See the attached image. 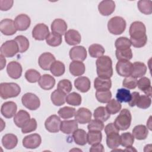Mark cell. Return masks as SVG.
<instances>
[{"instance_id":"obj_45","label":"cell","mask_w":152,"mask_h":152,"mask_svg":"<svg viewBox=\"0 0 152 152\" xmlns=\"http://www.w3.org/2000/svg\"><path fill=\"white\" fill-rule=\"evenodd\" d=\"M82 101L81 96L79 93L72 92L66 96V102L68 104L71 106H79Z\"/></svg>"},{"instance_id":"obj_19","label":"cell","mask_w":152,"mask_h":152,"mask_svg":"<svg viewBox=\"0 0 152 152\" xmlns=\"http://www.w3.org/2000/svg\"><path fill=\"white\" fill-rule=\"evenodd\" d=\"M75 120L81 124H86L91 120V112L86 107H81L78 109L75 114Z\"/></svg>"},{"instance_id":"obj_25","label":"cell","mask_w":152,"mask_h":152,"mask_svg":"<svg viewBox=\"0 0 152 152\" xmlns=\"http://www.w3.org/2000/svg\"><path fill=\"white\" fill-rule=\"evenodd\" d=\"M38 83L42 89L49 90L54 87L55 84V80L49 74H44L40 77Z\"/></svg>"},{"instance_id":"obj_54","label":"cell","mask_w":152,"mask_h":152,"mask_svg":"<svg viewBox=\"0 0 152 152\" xmlns=\"http://www.w3.org/2000/svg\"><path fill=\"white\" fill-rule=\"evenodd\" d=\"M37 126V121L34 118H31L29 121L21 128V132L23 134L30 133L31 132L34 131Z\"/></svg>"},{"instance_id":"obj_2","label":"cell","mask_w":152,"mask_h":152,"mask_svg":"<svg viewBox=\"0 0 152 152\" xmlns=\"http://www.w3.org/2000/svg\"><path fill=\"white\" fill-rule=\"evenodd\" d=\"M96 71L99 77L110 78L113 75L112 61L107 55H103L96 61Z\"/></svg>"},{"instance_id":"obj_55","label":"cell","mask_w":152,"mask_h":152,"mask_svg":"<svg viewBox=\"0 0 152 152\" xmlns=\"http://www.w3.org/2000/svg\"><path fill=\"white\" fill-rule=\"evenodd\" d=\"M137 81L136 78L130 75L124 79L122 86L128 89H134L137 86Z\"/></svg>"},{"instance_id":"obj_10","label":"cell","mask_w":152,"mask_h":152,"mask_svg":"<svg viewBox=\"0 0 152 152\" xmlns=\"http://www.w3.org/2000/svg\"><path fill=\"white\" fill-rule=\"evenodd\" d=\"M116 71L118 74L121 77L130 76L132 71V64L126 60L118 61L116 65Z\"/></svg>"},{"instance_id":"obj_9","label":"cell","mask_w":152,"mask_h":152,"mask_svg":"<svg viewBox=\"0 0 152 152\" xmlns=\"http://www.w3.org/2000/svg\"><path fill=\"white\" fill-rule=\"evenodd\" d=\"M61 121L60 118L56 115H52L48 117L45 122V126L47 131L50 132L55 133L60 131Z\"/></svg>"},{"instance_id":"obj_16","label":"cell","mask_w":152,"mask_h":152,"mask_svg":"<svg viewBox=\"0 0 152 152\" xmlns=\"http://www.w3.org/2000/svg\"><path fill=\"white\" fill-rule=\"evenodd\" d=\"M17 110L16 103L12 101H8L4 103L1 108V112L3 116L10 119L15 116Z\"/></svg>"},{"instance_id":"obj_3","label":"cell","mask_w":152,"mask_h":152,"mask_svg":"<svg viewBox=\"0 0 152 152\" xmlns=\"http://www.w3.org/2000/svg\"><path fill=\"white\" fill-rule=\"evenodd\" d=\"M20 93V87L15 83H2L0 84V96L3 99L15 97Z\"/></svg>"},{"instance_id":"obj_57","label":"cell","mask_w":152,"mask_h":152,"mask_svg":"<svg viewBox=\"0 0 152 152\" xmlns=\"http://www.w3.org/2000/svg\"><path fill=\"white\" fill-rule=\"evenodd\" d=\"M104 132L106 135L112 132H119V129L116 126L114 123H109L104 127Z\"/></svg>"},{"instance_id":"obj_34","label":"cell","mask_w":152,"mask_h":152,"mask_svg":"<svg viewBox=\"0 0 152 152\" xmlns=\"http://www.w3.org/2000/svg\"><path fill=\"white\" fill-rule=\"evenodd\" d=\"M74 142L79 145H84L87 142V132L83 129H77L72 133Z\"/></svg>"},{"instance_id":"obj_27","label":"cell","mask_w":152,"mask_h":152,"mask_svg":"<svg viewBox=\"0 0 152 152\" xmlns=\"http://www.w3.org/2000/svg\"><path fill=\"white\" fill-rule=\"evenodd\" d=\"M78 129V124L75 120H65L61 121L60 131L66 134L73 133Z\"/></svg>"},{"instance_id":"obj_1","label":"cell","mask_w":152,"mask_h":152,"mask_svg":"<svg viewBox=\"0 0 152 152\" xmlns=\"http://www.w3.org/2000/svg\"><path fill=\"white\" fill-rule=\"evenodd\" d=\"M129 33L131 45L134 47L140 48L146 45L147 42L146 28L142 22L136 21L132 23L129 27Z\"/></svg>"},{"instance_id":"obj_22","label":"cell","mask_w":152,"mask_h":152,"mask_svg":"<svg viewBox=\"0 0 152 152\" xmlns=\"http://www.w3.org/2000/svg\"><path fill=\"white\" fill-rule=\"evenodd\" d=\"M30 119L29 113L24 110H20L14 117V122L17 126L23 128Z\"/></svg>"},{"instance_id":"obj_47","label":"cell","mask_w":152,"mask_h":152,"mask_svg":"<svg viewBox=\"0 0 152 152\" xmlns=\"http://www.w3.org/2000/svg\"><path fill=\"white\" fill-rule=\"evenodd\" d=\"M131 43L126 37H120L118 38L115 43V46L118 50H123L130 48Z\"/></svg>"},{"instance_id":"obj_17","label":"cell","mask_w":152,"mask_h":152,"mask_svg":"<svg viewBox=\"0 0 152 152\" xmlns=\"http://www.w3.org/2000/svg\"><path fill=\"white\" fill-rule=\"evenodd\" d=\"M115 9V3L112 0H104L98 5V10L100 14L104 16L112 14Z\"/></svg>"},{"instance_id":"obj_7","label":"cell","mask_w":152,"mask_h":152,"mask_svg":"<svg viewBox=\"0 0 152 152\" xmlns=\"http://www.w3.org/2000/svg\"><path fill=\"white\" fill-rule=\"evenodd\" d=\"M21 102L26 108L31 110L37 109L40 105L39 98L32 93H27L21 97Z\"/></svg>"},{"instance_id":"obj_13","label":"cell","mask_w":152,"mask_h":152,"mask_svg":"<svg viewBox=\"0 0 152 152\" xmlns=\"http://www.w3.org/2000/svg\"><path fill=\"white\" fill-rule=\"evenodd\" d=\"M56 61L54 55L50 52H45L40 55L38 59L40 67L43 70H49L53 63Z\"/></svg>"},{"instance_id":"obj_11","label":"cell","mask_w":152,"mask_h":152,"mask_svg":"<svg viewBox=\"0 0 152 152\" xmlns=\"http://www.w3.org/2000/svg\"><path fill=\"white\" fill-rule=\"evenodd\" d=\"M49 33L48 27L43 23L36 24L32 30V36L36 40L46 39Z\"/></svg>"},{"instance_id":"obj_31","label":"cell","mask_w":152,"mask_h":152,"mask_svg":"<svg viewBox=\"0 0 152 152\" xmlns=\"http://www.w3.org/2000/svg\"><path fill=\"white\" fill-rule=\"evenodd\" d=\"M106 144L109 148L115 149L121 145L119 132H112L106 135Z\"/></svg>"},{"instance_id":"obj_58","label":"cell","mask_w":152,"mask_h":152,"mask_svg":"<svg viewBox=\"0 0 152 152\" xmlns=\"http://www.w3.org/2000/svg\"><path fill=\"white\" fill-rule=\"evenodd\" d=\"M140 93L137 91H134L131 94V99L128 102L129 106L134 107V106L136 105L138 102V100L140 97Z\"/></svg>"},{"instance_id":"obj_61","label":"cell","mask_w":152,"mask_h":152,"mask_svg":"<svg viewBox=\"0 0 152 152\" xmlns=\"http://www.w3.org/2000/svg\"><path fill=\"white\" fill-rule=\"evenodd\" d=\"M126 148L124 150V151H137L135 149H134L132 146H129V147H126Z\"/></svg>"},{"instance_id":"obj_56","label":"cell","mask_w":152,"mask_h":152,"mask_svg":"<svg viewBox=\"0 0 152 152\" xmlns=\"http://www.w3.org/2000/svg\"><path fill=\"white\" fill-rule=\"evenodd\" d=\"M12 0H0V10L1 11H7L13 5Z\"/></svg>"},{"instance_id":"obj_51","label":"cell","mask_w":152,"mask_h":152,"mask_svg":"<svg viewBox=\"0 0 152 152\" xmlns=\"http://www.w3.org/2000/svg\"><path fill=\"white\" fill-rule=\"evenodd\" d=\"M72 88L71 82L67 79H63L59 81L57 85V89L65 93L66 94L69 93Z\"/></svg>"},{"instance_id":"obj_52","label":"cell","mask_w":152,"mask_h":152,"mask_svg":"<svg viewBox=\"0 0 152 152\" xmlns=\"http://www.w3.org/2000/svg\"><path fill=\"white\" fill-rule=\"evenodd\" d=\"M151 103V97L147 95H141L140 96V97L138 100V102L136 104V106L142 109H145L148 108Z\"/></svg>"},{"instance_id":"obj_46","label":"cell","mask_w":152,"mask_h":152,"mask_svg":"<svg viewBox=\"0 0 152 152\" xmlns=\"http://www.w3.org/2000/svg\"><path fill=\"white\" fill-rule=\"evenodd\" d=\"M76 110L74 107L65 106L59 109L58 113L59 116L62 119H69L75 116Z\"/></svg>"},{"instance_id":"obj_50","label":"cell","mask_w":152,"mask_h":152,"mask_svg":"<svg viewBox=\"0 0 152 152\" xmlns=\"http://www.w3.org/2000/svg\"><path fill=\"white\" fill-rule=\"evenodd\" d=\"M121 145L122 147H127L132 146L134 142V137L130 132H124L121 135Z\"/></svg>"},{"instance_id":"obj_59","label":"cell","mask_w":152,"mask_h":152,"mask_svg":"<svg viewBox=\"0 0 152 152\" xmlns=\"http://www.w3.org/2000/svg\"><path fill=\"white\" fill-rule=\"evenodd\" d=\"M90 151H100L103 152L104 151L103 145L100 143H97L94 145H92L91 147L90 148Z\"/></svg>"},{"instance_id":"obj_14","label":"cell","mask_w":152,"mask_h":152,"mask_svg":"<svg viewBox=\"0 0 152 152\" xmlns=\"http://www.w3.org/2000/svg\"><path fill=\"white\" fill-rule=\"evenodd\" d=\"M0 30L6 36H11L17 32L14 21L10 18H5L0 22Z\"/></svg>"},{"instance_id":"obj_28","label":"cell","mask_w":152,"mask_h":152,"mask_svg":"<svg viewBox=\"0 0 152 152\" xmlns=\"http://www.w3.org/2000/svg\"><path fill=\"white\" fill-rule=\"evenodd\" d=\"M18 143L17 137L13 134H7L2 137V145L8 150H11L16 147Z\"/></svg>"},{"instance_id":"obj_24","label":"cell","mask_w":152,"mask_h":152,"mask_svg":"<svg viewBox=\"0 0 152 152\" xmlns=\"http://www.w3.org/2000/svg\"><path fill=\"white\" fill-rule=\"evenodd\" d=\"M69 69L70 73L74 76H81L84 74L86 66L81 61H73L69 64Z\"/></svg>"},{"instance_id":"obj_49","label":"cell","mask_w":152,"mask_h":152,"mask_svg":"<svg viewBox=\"0 0 152 152\" xmlns=\"http://www.w3.org/2000/svg\"><path fill=\"white\" fill-rule=\"evenodd\" d=\"M24 76L27 81L31 83H34L39 81L41 77L40 72L34 69H29L27 70Z\"/></svg>"},{"instance_id":"obj_18","label":"cell","mask_w":152,"mask_h":152,"mask_svg":"<svg viewBox=\"0 0 152 152\" xmlns=\"http://www.w3.org/2000/svg\"><path fill=\"white\" fill-rule=\"evenodd\" d=\"M30 18L26 14H21L17 15L14 20V24L17 30H26L30 26Z\"/></svg>"},{"instance_id":"obj_26","label":"cell","mask_w":152,"mask_h":152,"mask_svg":"<svg viewBox=\"0 0 152 152\" xmlns=\"http://www.w3.org/2000/svg\"><path fill=\"white\" fill-rule=\"evenodd\" d=\"M112 87L110 78L96 77L94 81V87L96 90H107Z\"/></svg>"},{"instance_id":"obj_35","label":"cell","mask_w":152,"mask_h":152,"mask_svg":"<svg viewBox=\"0 0 152 152\" xmlns=\"http://www.w3.org/2000/svg\"><path fill=\"white\" fill-rule=\"evenodd\" d=\"M93 116L94 119L102 122H105L110 118V114L108 112L106 107L99 106L94 110Z\"/></svg>"},{"instance_id":"obj_38","label":"cell","mask_w":152,"mask_h":152,"mask_svg":"<svg viewBox=\"0 0 152 152\" xmlns=\"http://www.w3.org/2000/svg\"><path fill=\"white\" fill-rule=\"evenodd\" d=\"M88 52L92 58H99L105 52L104 48L100 44H92L88 48Z\"/></svg>"},{"instance_id":"obj_5","label":"cell","mask_w":152,"mask_h":152,"mask_svg":"<svg viewBox=\"0 0 152 152\" xmlns=\"http://www.w3.org/2000/svg\"><path fill=\"white\" fill-rule=\"evenodd\" d=\"M131 121L132 116L130 111L127 109H124L116 118L114 124L119 130L125 131L129 128Z\"/></svg>"},{"instance_id":"obj_20","label":"cell","mask_w":152,"mask_h":152,"mask_svg":"<svg viewBox=\"0 0 152 152\" xmlns=\"http://www.w3.org/2000/svg\"><path fill=\"white\" fill-rule=\"evenodd\" d=\"M65 40L68 45L74 46L81 42V36L77 30L70 29L65 34Z\"/></svg>"},{"instance_id":"obj_41","label":"cell","mask_w":152,"mask_h":152,"mask_svg":"<svg viewBox=\"0 0 152 152\" xmlns=\"http://www.w3.org/2000/svg\"><path fill=\"white\" fill-rule=\"evenodd\" d=\"M14 40L18 44L19 52L23 53L28 50L29 48V41L26 37L23 35H19L15 37Z\"/></svg>"},{"instance_id":"obj_53","label":"cell","mask_w":152,"mask_h":152,"mask_svg":"<svg viewBox=\"0 0 152 152\" xmlns=\"http://www.w3.org/2000/svg\"><path fill=\"white\" fill-rule=\"evenodd\" d=\"M88 124L87 128L88 131H101L103 129L104 126L103 122L97 120V119H93L91 120Z\"/></svg>"},{"instance_id":"obj_36","label":"cell","mask_w":152,"mask_h":152,"mask_svg":"<svg viewBox=\"0 0 152 152\" xmlns=\"http://www.w3.org/2000/svg\"><path fill=\"white\" fill-rule=\"evenodd\" d=\"M87 138L88 144L92 145L102 141V134L101 131H88L87 133Z\"/></svg>"},{"instance_id":"obj_12","label":"cell","mask_w":152,"mask_h":152,"mask_svg":"<svg viewBox=\"0 0 152 152\" xmlns=\"http://www.w3.org/2000/svg\"><path fill=\"white\" fill-rule=\"evenodd\" d=\"M69 55L71 60L82 62L86 59L87 53L84 46H76L70 49Z\"/></svg>"},{"instance_id":"obj_32","label":"cell","mask_w":152,"mask_h":152,"mask_svg":"<svg viewBox=\"0 0 152 152\" xmlns=\"http://www.w3.org/2000/svg\"><path fill=\"white\" fill-rule=\"evenodd\" d=\"M148 134V128L144 125H138L132 129V135L138 140H145Z\"/></svg>"},{"instance_id":"obj_39","label":"cell","mask_w":152,"mask_h":152,"mask_svg":"<svg viewBox=\"0 0 152 152\" xmlns=\"http://www.w3.org/2000/svg\"><path fill=\"white\" fill-rule=\"evenodd\" d=\"M138 8L141 12L145 15L152 13V1L150 0H140L137 3Z\"/></svg>"},{"instance_id":"obj_8","label":"cell","mask_w":152,"mask_h":152,"mask_svg":"<svg viewBox=\"0 0 152 152\" xmlns=\"http://www.w3.org/2000/svg\"><path fill=\"white\" fill-rule=\"evenodd\" d=\"M22 142L24 147L29 149H35L40 145L42 138L38 134H31L26 136L23 138Z\"/></svg>"},{"instance_id":"obj_33","label":"cell","mask_w":152,"mask_h":152,"mask_svg":"<svg viewBox=\"0 0 152 152\" xmlns=\"http://www.w3.org/2000/svg\"><path fill=\"white\" fill-rule=\"evenodd\" d=\"M50 99L52 103L55 106L63 105L66 102V94L56 89L52 93Z\"/></svg>"},{"instance_id":"obj_23","label":"cell","mask_w":152,"mask_h":152,"mask_svg":"<svg viewBox=\"0 0 152 152\" xmlns=\"http://www.w3.org/2000/svg\"><path fill=\"white\" fill-rule=\"evenodd\" d=\"M75 88L82 93L87 92L91 87V83L87 77H79L74 80Z\"/></svg>"},{"instance_id":"obj_21","label":"cell","mask_w":152,"mask_h":152,"mask_svg":"<svg viewBox=\"0 0 152 152\" xmlns=\"http://www.w3.org/2000/svg\"><path fill=\"white\" fill-rule=\"evenodd\" d=\"M52 32L58 33L61 36L65 34L67 30V24L62 19L56 18L55 19L51 24Z\"/></svg>"},{"instance_id":"obj_40","label":"cell","mask_w":152,"mask_h":152,"mask_svg":"<svg viewBox=\"0 0 152 152\" xmlns=\"http://www.w3.org/2000/svg\"><path fill=\"white\" fill-rule=\"evenodd\" d=\"M62 41V36L53 32L50 33L46 39V43L52 47L59 46Z\"/></svg>"},{"instance_id":"obj_29","label":"cell","mask_w":152,"mask_h":152,"mask_svg":"<svg viewBox=\"0 0 152 152\" xmlns=\"http://www.w3.org/2000/svg\"><path fill=\"white\" fill-rule=\"evenodd\" d=\"M147 69V66L144 63L135 62L132 64V71L131 75L136 78L142 77L146 74Z\"/></svg>"},{"instance_id":"obj_42","label":"cell","mask_w":152,"mask_h":152,"mask_svg":"<svg viewBox=\"0 0 152 152\" xmlns=\"http://www.w3.org/2000/svg\"><path fill=\"white\" fill-rule=\"evenodd\" d=\"M116 98L120 103H127L131 99L130 91L124 88L118 89Z\"/></svg>"},{"instance_id":"obj_30","label":"cell","mask_w":152,"mask_h":152,"mask_svg":"<svg viewBox=\"0 0 152 152\" xmlns=\"http://www.w3.org/2000/svg\"><path fill=\"white\" fill-rule=\"evenodd\" d=\"M137 86L140 90L145 94V95L151 97L152 88L151 86V81L148 78L142 77L137 81Z\"/></svg>"},{"instance_id":"obj_37","label":"cell","mask_w":152,"mask_h":152,"mask_svg":"<svg viewBox=\"0 0 152 152\" xmlns=\"http://www.w3.org/2000/svg\"><path fill=\"white\" fill-rule=\"evenodd\" d=\"M50 72L56 77L62 75L65 71V66L63 62L60 61H55L50 67Z\"/></svg>"},{"instance_id":"obj_62","label":"cell","mask_w":152,"mask_h":152,"mask_svg":"<svg viewBox=\"0 0 152 152\" xmlns=\"http://www.w3.org/2000/svg\"><path fill=\"white\" fill-rule=\"evenodd\" d=\"M151 116H150V118H149V119H148V121H147V126H148V128L150 129V130H151Z\"/></svg>"},{"instance_id":"obj_15","label":"cell","mask_w":152,"mask_h":152,"mask_svg":"<svg viewBox=\"0 0 152 152\" xmlns=\"http://www.w3.org/2000/svg\"><path fill=\"white\" fill-rule=\"evenodd\" d=\"M22 71L21 65L17 61H11L7 65V74L12 79L19 78L21 76Z\"/></svg>"},{"instance_id":"obj_44","label":"cell","mask_w":152,"mask_h":152,"mask_svg":"<svg viewBox=\"0 0 152 152\" xmlns=\"http://www.w3.org/2000/svg\"><path fill=\"white\" fill-rule=\"evenodd\" d=\"M122 105L119 102L114 99H110V100L107 103L106 108L110 114L115 115L118 113L121 109Z\"/></svg>"},{"instance_id":"obj_60","label":"cell","mask_w":152,"mask_h":152,"mask_svg":"<svg viewBox=\"0 0 152 152\" xmlns=\"http://www.w3.org/2000/svg\"><path fill=\"white\" fill-rule=\"evenodd\" d=\"M1 69L2 70L4 66H5L6 64V59H5L4 56H3L2 55H1Z\"/></svg>"},{"instance_id":"obj_4","label":"cell","mask_w":152,"mask_h":152,"mask_svg":"<svg viewBox=\"0 0 152 152\" xmlns=\"http://www.w3.org/2000/svg\"><path fill=\"white\" fill-rule=\"evenodd\" d=\"M126 23L125 19L119 16L111 18L107 23L109 31L113 34L119 35L124 33L126 28Z\"/></svg>"},{"instance_id":"obj_43","label":"cell","mask_w":152,"mask_h":152,"mask_svg":"<svg viewBox=\"0 0 152 152\" xmlns=\"http://www.w3.org/2000/svg\"><path fill=\"white\" fill-rule=\"evenodd\" d=\"M112 93L109 90H97L96 92V97L98 102L106 103L109 102L112 98Z\"/></svg>"},{"instance_id":"obj_6","label":"cell","mask_w":152,"mask_h":152,"mask_svg":"<svg viewBox=\"0 0 152 152\" xmlns=\"http://www.w3.org/2000/svg\"><path fill=\"white\" fill-rule=\"evenodd\" d=\"M1 55L5 58H11L19 52L18 46L14 40H7L1 46Z\"/></svg>"},{"instance_id":"obj_48","label":"cell","mask_w":152,"mask_h":152,"mask_svg":"<svg viewBox=\"0 0 152 152\" xmlns=\"http://www.w3.org/2000/svg\"><path fill=\"white\" fill-rule=\"evenodd\" d=\"M115 55L118 61L121 60H126L129 61L132 58V52L131 48L123 49V50H118L115 51Z\"/></svg>"}]
</instances>
